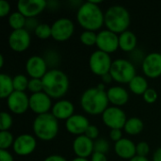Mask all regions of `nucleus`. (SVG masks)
I'll return each mask as SVG.
<instances>
[{
    "mask_svg": "<svg viewBox=\"0 0 161 161\" xmlns=\"http://www.w3.org/2000/svg\"><path fill=\"white\" fill-rule=\"evenodd\" d=\"M77 23L85 29L95 31L105 25V13L99 7L89 0L82 3L76 12Z\"/></svg>",
    "mask_w": 161,
    "mask_h": 161,
    "instance_id": "1",
    "label": "nucleus"
},
{
    "mask_svg": "<svg viewBox=\"0 0 161 161\" xmlns=\"http://www.w3.org/2000/svg\"><path fill=\"white\" fill-rule=\"evenodd\" d=\"M43 92L53 99L63 97L69 90L68 75L59 69H50L42 78Z\"/></svg>",
    "mask_w": 161,
    "mask_h": 161,
    "instance_id": "2",
    "label": "nucleus"
},
{
    "mask_svg": "<svg viewBox=\"0 0 161 161\" xmlns=\"http://www.w3.org/2000/svg\"><path fill=\"white\" fill-rule=\"evenodd\" d=\"M108 98L106 91H101L97 87L85 90L80 97L82 109L90 115H102L108 108Z\"/></svg>",
    "mask_w": 161,
    "mask_h": 161,
    "instance_id": "3",
    "label": "nucleus"
},
{
    "mask_svg": "<svg viewBox=\"0 0 161 161\" xmlns=\"http://www.w3.org/2000/svg\"><path fill=\"white\" fill-rule=\"evenodd\" d=\"M105 25L107 29L121 34L130 25V13L126 8L121 5L110 6L105 12Z\"/></svg>",
    "mask_w": 161,
    "mask_h": 161,
    "instance_id": "4",
    "label": "nucleus"
},
{
    "mask_svg": "<svg viewBox=\"0 0 161 161\" xmlns=\"http://www.w3.org/2000/svg\"><path fill=\"white\" fill-rule=\"evenodd\" d=\"M33 132L35 136L45 142L52 141L58 133V120L51 113L37 115L33 121Z\"/></svg>",
    "mask_w": 161,
    "mask_h": 161,
    "instance_id": "5",
    "label": "nucleus"
},
{
    "mask_svg": "<svg viewBox=\"0 0 161 161\" xmlns=\"http://www.w3.org/2000/svg\"><path fill=\"white\" fill-rule=\"evenodd\" d=\"M109 74L114 81L121 84H128L137 75V71L131 60L117 58L113 60Z\"/></svg>",
    "mask_w": 161,
    "mask_h": 161,
    "instance_id": "6",
    "label": "nucleus"
},
{
    "mask_svg": "<svg viewBox=\"0 0 161 161\" xmlns=\"http://www.w3.org/2000/svg\"><path fill=\"white\" fill-rule=\"evenodd\" d=\"M113 60L110 55L100 50H96L90 56L89 67L92 74L96 75H105L109 73Z\"/></svg>",
    "mask_w": 161,
    "mask_h": 161,
    "instance_id": "7",
    "label": "nucleus"
},
{
    "mask_svg": "<svg viewBox=\"0 0 161 161\" xmlns=\"http://www.w3.org/2000/svg\"><path fill=\"white\" fill-rule=\"evenodd\" d=\"M103 123L110 129H122L127 121L125 112L119 107H108L102 114Z\"/></svg>",
    "mask_w": 161,
    "mask_h": 161,
    "instance_id": "8",
    "label": "nucleus"
},
{
    "mask_svg": "<svg viewBox=\"0 0 161 161\" xmlns=\"http://www.w3.org/2000/svg\"><path fill=\"white\" fill-rule=\"evenodd\" d=\"M52 38L58 42H65L69 40L75 31L74 22L66 17L56 20L52 25Z\"/></svg>",
    "mask_w": 161,
    "mask_h": 161,
    "instance_id": "9",
    "label": "nucleus"
},
{
    "mask_svg": "<svg viewBox=\"0 0 161 161\" xmlns=\"http://www.w3.org/2000/svg\"><path fill=\"white\" fill-rule=\"evenodd\" d=\"M96 46L98 50L108 54L115 52L119 48V36L118 34L108 30H101L97 33Z\"/></svg>",
    "mask_w": 161,
    "mask_h": 161,
    "instance_id": "10",
    "label": "nucleus"
},
{
    "mask_svg": "<svg viewBox=\"0 0 161 161\" xmlns=\"http://www.w3.org/2000/svg\"><path fill=\"white\" fill-rule=\"evenodd\" d=\"M37 147L36 138L30 134H21L15 138L12 149L18 156L25 157L32 154Z\"/></svg>",
    "mask_w": 161,
    "mask_h": 161,
    "instance_id": "11",
    "label": "nucleus"
},
{
    "mask_svg": "<svg viewBox=\"0 0 161 161\" xmlns=\"http://www.w3.org/2000/svg\"><path fill=\"white\" fill-rule=\"evenodd\" d=\"M47 8L45 0H19L17 3L18 11L25 18H36Z\"/></svg>",
    "mask_w": 161,
    "mask_h": 161,
    "instance_id": "12",
    "label": "nucleus"
},
{
    "mask_svg": "<svg viewBox=\"0 0 161 161\" xmlns=\"http://www.w3.org/2000/svg\"><path fill=\"white\" fill-rule=\"evenodd\" d=\"M7 105L12 113L21 115L29 108V97L25 92L14 91L7 98Z\"/></svg>",
    "mask_w": 161,
    "mask_h": 161,
    "instance_id": "13",
    "label": "nucleus"
},
{
    "mask_svg": "<svg viewBox=\"0 0 161 161\" xmlns=\"http://www.w3.org/2000/svg\"><path fill=\"white\" fill-rule=\"evenodd\" d=\"M142 68L143 74L149 78H158L161 75V54L158 52L149 53L145 56Z\"/></svg>",
    "mask_w": 161,
    "mask_h": 161,
    "instance_id": "14",
    "label": "nucleus"
},
{
    "mask_svg": "<svg viewBox=\"0 0 161 161\" xmlns=\"http://www.w3.org/2000/svg\"><path fill=\"white\" fill-rule=\"evenodd\" d=\"M31 43V36L25 28L12 30L8 36V45L15 52L25 51Z\"/></svg>",
    "mask_w": 161,
    "mask_h": 161,
    "instance_id": "15",
    "label": "nucleus"
},
{
    "mask_svg": "<svg viewBox=\"0 0 161 161\" xmlns=\"http://www.w3.org/2000/svg\"><path fill=\"white\" fill-rule=\"evenodd\" d=\"M52 107V98L44 92L33 93L29 96V108L37 115L48 113Z\"/></svg>",
    "mask_w": 161,
    "mask_h": 161,
    "instance_id": "16",
    "label": "nucleus"
},
{
    "mask_svg": "<svg viewBox=\"0 0 161 161\" xmlns=\"http://www.w3.org/2000/svg\"><path fill=\"white\" fill-rule=\"evenodd\" d=\"M25 70L30 78L42 79L48 72V66L41 56H31L25 62Z\"/></svg>",
    "mask_w": 161,
    "mask_h": 161,
    "instance_id": "17",
    "label": "nucleus"
},
{
    "mask_svg": "<svg viewBox=\"0 0 161 161\" xmlns=\"http://www.w3.org/2000/svg\"><path fill=\"white\" fill-rule=\"evenodd\" d=\"M73 151L77 158H88L94 152V141L85 135L76 136L73 142Z\"/></svg>",
    "mask_w": 161,
    "mask_h": 161,
    "instance_id": "18",
    "label": "nucleus"
},
{
    "mask_svg": "<svg viewBox=\"0 0 161 161\" xmlns=\"http://www.w3.org/2000/svg\"><path fill=\"white\" fill-rule=\"evenodd\" d=\"M89 119L82 114H74L68 120L65 121V128L66 130L76 136L84 135L87 128L90 126Z\"/></svg>",
    "mask_w": 161,
    "mask_h": 161,
    "instance_id": "19",
    "label": "nucleus"
},
{
    "mask_svg": "<svg viewBox=\"0 0 161 161\" xmlns=\"http://www.w3.org/2000/svg\"><path fill=\"white\" fill-rule=\"evenodd\" d=\"M136 146L137 145L130 139L123 138L119 142H115L114 151L119 158L129 161L131 158L137 156Z\"/></svg>",
    "mask_w": 161,
    "mask_h": 161,
    "instance_id": "20",
    "label": "nucleus"
},
{
    "mask_svg": "<svg viewBox=\"0 0 161 161\" xmlns=\"http://www.w3.org/2000/svg\"><path fill=\"white\" fill-rule=\"evenodd\" d=\"M51 113L58 120L66 121L75 114V106L69 100L60 99L53 105Z\"/></svg>",
    "mask_w": 161,
    "mask_h": 161,
    "instance_id": "21",
    "label": "nucleus"
},
{
    "mask_svg": "<svg viewBox=\"0 0 161 161\" xmlns=\"http://www.w3.org/2000/svg\"><path fill=\"white\" fill-rule=\"evenodd\" d=\"M107 95L108 98L109 103H111L115 107L121 108L125 106L129 100V93L122 86H113L110 87L107 91Z\"/></svg>",
    "mask_w": 161,
    "mask_h": 161,
    "instance_id": "22",
    "label": "nucleus"
},
{
    "mask_svg": "<svg viewBox=\"0 0 161 161\" xmlns=\"http://www.w3.org/2000/svg\"><path fill=\"white\" fill-rule=\"evenodd\" d=\"M137 36L130 30H126L119 35V48L125 52H133L137 49Z\"/></svg>",
    "mask_w": 161,
    "mask_h": 161,
    "instance_id": "23",
    "label": "nucleus"
},
{
    "mask_svg": "<svg viewBox=\"0 0 161 161\" xmlns=\"http://www.w3.org/2000/svg\"><path fill=\"white\" fill-rule=\"evenodd\" d=\"M128 87L129 90L137 95H143V93L149 89L146 78L138 75L128 83Z\"/></svg>",
    "mask_w": 161,
    "mask_h": 161,
    "instance_id": "24",
    "label": "nucleus"
},
{
    "mask_svg": "<svg viewBox=\"0 0 161 161\" xmlns=\"http://www.w3.org/2000/svg\"><path fill=\"white\" fill-rule=\"evenodd\" d=\"M14 92L13 78L7 74H0V97L8 98Z\"/></svg>",
    "mask_w": 161,
    "mask_h": 161,
    "instance_id": "25",
    "label": "nucleus"
},
{
    "mask_svg": "<svg viewBox=\"0 0 161 161\" xmlns=\"http://www.w3.org/2000/svg\"><path fill=\"white\" fill-rule=\"evenodd\" d=\"M143 128H144V124L142 119L138 117H131L127 119L125 125L124 130L126 134L135 136V135L140 134L143 130Z\"/></svg>",
    "mask_w": 161,
    "mask_h": 161,
    "instance_id": "26",
    "label": "nucleus"
},
{
    "mask_svg": "<svg viewBox=\"0 0 161 161\" xmlns=\"http://www.w3.org/2000/svg\"><path fill=\"white\" fill-rule=\"evenodd\" d=\"M25 21H26V18L18 10L11 12L8 16V24H9V26L13 30L25 28Z\"/></svg>",
    "mask_w": 161,
    "mask_h": 161,
    "instance_id": "27",
    "label": "nucleus"
},
{
    "mask_svg": "<svg viewBox=\"0 0 161 161\" xmlns=\"http://www.w3.org/2000/svg\"><path fill=\"white\" fill-rule=\"evenodd\" d=\"M48 67L51 69H57V66L60 63V56L58 52L54 49H48L44 52L42 57Z\"/></svg>",
    "mask_w": 161,
    "mask_h": 161,
    "instance_id": "28",
    "label": "nucleus"
},
{
    "mask_svg": "<svg viewBox=\"0 0 161 161\" xmlns=\"http://www.w3.org/2000/svg\"><path fill=\"white\" fill-rule=\"evenodd\" d=\"M79 40L86 46H93V45H96L97 33H95V31L85 30V31H83L80 34Z\"/></svg>",
    "mask_w": 161,
    "mask_h": 161,
    "instance_id": "29",
    "label": "nucleus"
},
{
    "mask_svg": "<svg viewBox=\"0 0 161 161\" xmlns=\"http://www.w3.org/2000/svg\"><path fill=\"white\" fill-rule=\"evenodd\" d=\"M28 82H29V79L25 75H22V74L16 75L13 77L14 91H16V92H25V90H27Z\"/></svg>",
    "mask_w": 161,
    "mask_h": 161,
    "instance_id": "30",
    "label": "nucleus"
},
{
    "mask_svg": "<svg viewBox=\"0 0 161 161\" xmlns=\"http://www.w3.org/2000/svg\"><path fill=\"white\" fill-rule=\"evenodd\" d=\"M14 137L9 131H0V150H8L14 143Z\"/></svg>",
    "mask_w": 161,
    "mask_h": 161,
    "instance_id": "31",
    "label": "nucleus"
},
{
    "mask_svg": "<svg viewBox=\"0 0 161 161\" xmlns=\"http://www.w3.org/2000/svg\"><path fill=\"white\" fill-rule=\"evenodd\" d=\"M34 34L41 40H47L52 37V28L51 25L45 23H41L36 28Z\"/></svg>",
    "mask_w": 161,
    "mask_h": 161,
    "instance_id": "32",
    "label": "nucleus"
},
{
    "mask_svg": "<svg viewBox=\"0 0 161 161\" xmlns=\"http://www.w3.org/2000/svg\"><path fill=\"white\" fill-rule=\"evenodd\" d=\"M109 148H110L109 142L106 139L98 138L97 140L94 141V152L107 154L108 153Z\"/></svg>",
    "mask_w": 161,
    "mask_h": 161,
    "instance_id": "33",
    "label": "nucleus"
},
{
    "mask_svg": "<svg viewBox=\"0 0 161 161\" xmlns=\"http://www.w3.org/2000/svg\"><path fill=\"white\" fill-rule=\"evenodd\" d=\"M1 122H0V131H8L12 125V117L9 113L6 111L1 112Z\"/></svg>",
    "mask_w": 161,
    "mask_h": 161,
    "instance_id": "34",
    "label": "nucleus"
},
{
    "mask_svg": "<svg viewBox=\"0 0 161 161\" xmlns=\"http://www.w3.org/2000/svg\"><path fill=\"white\" fill-rule=\"evenodd\" d=\"M27 90L33 93H38L43 92V85L42 79L39 78H30L28 82V87Z\"/></svg>",
    "mask_w": 161,
    "mask_h": 161,
    "instance_id": "35",
    "label": "nucleus"
},
{
    "mask_svg": "<svg viewBox=\"0 0 161 161\" xmlns=\"http://www.w3.org/2000/svg\"><path fill=\"white\" fill-rule=\"evenodd\" d=\"M143 97V100L148 103V104H153L155 103L157 100H158V94L157 92V91L153 88H149L142 95Z\"/></svg>",
    "mask_w": 161,
    "mask_h": 161,
    "instance_id": "36",
    "label": "nucleus"
},
{
    "mask_svg": "<svg viewBox=\"0 0 161 161\" xmlns=\"http://www.w3.org/2000/svg\"><path fill=\"white\" fill-rule=\"evenodd\" d=\"M137 156L140 157H147L150 152V146L146 142H140L136 146Z\"/></svg>",
    "mask_w": 161,
    "mask_h": 161,
    "instance_id": "37",
    "label": "nucleus"
},
{
    "mask_svg": "<svg viewBox=\"0 0 161 161\" xmlns=\"http://www.w3.org/2000/svg\"><path fill=\"white\" fill-rule=\"evenodd\" d=\"M85 136H87L88 138H90L91 140L92 141H95L98 139V136H99V129L96 125H90V126L87 128L85 134Z\"/></svg>",
    "mask_w": 161,
    "mask_h": 161,
    "instance_id": "38",
    "label": "nucleus"
},
{
    "mask_svg": "<svg viewBox=\"0 0 161 161\" xmlns=\"http://www.w3.org/2000/svg\"><path fill=\"white\" fill-rule=\"evenodd\" d=\"M39 22L36 18H26V21H25V29L26 31H28L29 33L30 32H35L36 28L38 27L39 25Z\"/></svg>",
    "mask_w": 161,
    "mask_h": 161,
    "instance_id": "39",
    "label": "nucleus"
},
{
    "mask_svg": "<svg viewBox=\"0 0 161 161\" xmlns=\"http://www.w3.org/2000/svg\"><path fill=\"white\" fill-rule=\"evenodd\" d=\"M10 11V5L6 0H0V17H6Z\"/></svg>",
    "mask_w": 161,
    "mask_h": 161,
    "instance_id": "40",
    "label": "nucleus"
},
{
    "mask_svg": "<svg viewBox=\"0 0 161 161\" xmlns=\"http://www.w3.org/2000/svg\"><path fill=\"white\" fill-rule=\"evenodd\" d=\"M109 138L111 141L117 142L123 139V132L122 129H110L109 131Z\"/></svg>",
    "mask_w": 161,
    "mask_h": 161,
    "instance_id": "41",
    "label": "nucleus"
},
{
    "mask_svg": "<svg viewBox=\"0 0 161 161\" xmlns=\"http://www.w3.org/2000/svg\"><path fill=\"white\" fill-rule=\"evenodd\" d=\"M0 161H14V158L8 150H0Z\"/></svg>",
    "mask_w": 161,
    "mask_h": 161,
    "instance_id": "42",
    "label": "nucleus"
},
{
    "mask_svg": "<svg viewBox=\"0 0 161 161\" xmlns=\"http://www.w3.org/2000/svg\"><path fill=\"white\" fill-rule=\"evenodd\" d=\"M91 161H108V158L106 154L93 152V154L91 157Z\"/></svg>",
    "mask_w": 161,
    "mask_h": 161,
    "instance_id": "43",
    "label": "nucleus"
},
{
    "mask_svg": "<svg viewBox=\"0 0 161 161\" xmlns=\"http://www.w3.org/2000/svg\"><path fill=\"white\" fill-rule=\"evenodd\" d=\"M133 55H132V59H133V61H137V62H142V61H143V59L144 58H140L139 56H143L142 55V52L141 51V50H139V49H135L133 52H131Z\"/></svg>",
    "mask_w": 161,
    "mask_h": 161,
    "instance_id": "44",
    "label": "nucleus"
},
{
    "mask_svg": "<svg viewBox=\"0 0 161 161\" xmlns=\"http://www.w3.org/2000/svg\"><path fill=\"white\" fill-rule=\"evenodd\" d=\"M43 161H67V159L60 155H50L46 157Z\"/></svg>",
    "mask_w": 161,
    "mask_h": 161,
    "instance_id": "45",
    "label": "nucleus"
},
{
    "mask_svg": "<svg viewBox=\"0 0 161 161\" xmlns=\"http://www.w3.org/2000/svg\"><path fill=\"white\" fill-rule=\"evenodd\" d=\"M101 78H102V81H103V83L105 85L106 84H110L112 82V80H113V78H112V76L110 75L109 73L105 75H103V76H101Z\"/></svg>",
    "mask_w": 161,
    "mask_h": 161,
    "instance_id": "46",
    "label": "nucleus"
},
{
    "mask_svg": "<svg viewBox=\"0 0 161 161\" xmlns=\"http://www.w3.org/2000/svg\"><path fill=\"white\" fill-rule=\"evenodd\" d=\"M153 161H161V147L155 151L153 155Z\"/></svg>",
    "mask_w": 161,
    "mask_h": 161,
    "instance_id": "47",
    "label": "nucleus"
},
{
    "mask_svg": "<svg viewBox=\"0 0 161 161\" xmlns=\"http://www.w3.org/2000/svg\"><path fill=\"white\" fill-rule=\"evenodd\" d=\"M129 161H150L146 157H140V156H136L133 158H131Z\"/></svg>",
    "mask_w": 161,
    "mask_h": 161,
    "instance_id": "48",
    "label": "nucleus"
},
{
    "mask_svg": "<svg viewBox=\"0 0 161 161\" xmlns=\"http://www.w3.org/2000/svg\"><path fill=\"white\" fill-rule=\"evenodd\" d=\"M71 161H90L88 158H73Z\"/></svg>",
    "mask_w": 161,
    "mask_h": 161,
    "instance_id": "49",
    "label": "nucleus"
},
{
    "mask_svg": "<svg viewBox=\"0 0 161 161\" xmlns=\"http://www.w3.org/2000/svg\"><path fill=\"white\" fill-rule=\"evenodd\" d=\"M97 88H98L99 90H101V91H105V89H106V85H105L104 83H100V84H98V85H97Z\"/></svg>",
    "mask_w": 161,
    "mask_h": 161,
    "instance_id": "50",
    "label": "nucleus"
},
{
    "mask_svg": "<svg viewBox=\"0 0 161 161\" xmlns=\"http://www.w3.org/2000/svg\"><path fill=\"white\" fill-rule=\"evenodd\" d=\"M4 65V57L3 55H0V67H3Z\"/></svg>",
    "mask_w": 161,
    "mask_h": 161,
    "instance_id": "51",
    "label": "nucleus"
}]
</instances>
